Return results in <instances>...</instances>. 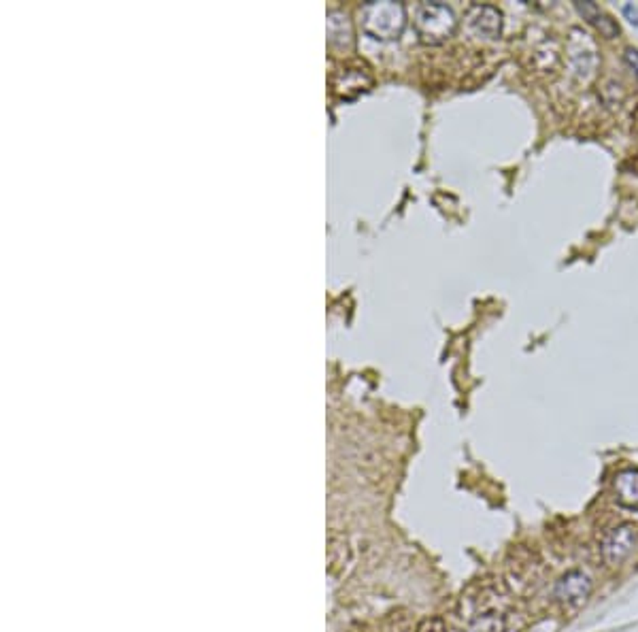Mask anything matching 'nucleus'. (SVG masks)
Segmentation results:
<instances>
[{
  "label": "nucleus",
  "instance_id": "10",
  "mask_svg": "<svg viewBox=\"0 0 638 632\" xmlns=\"http://www.w3.org/2000/svg\"><path fill=\"white\" fill-rule=\"evenodd\" d=\"M624 60H626V64L630 66V70L637 75V79H638V49H634V47H628V49L624 51Z\"/></svg>",
  "mask_w": 638,
  "mask_h": 632
},
{
  "label": "nucleus",
  "instance_id": "4",
  "mask_svg": "<svg viewBox=\"0 0 638 632\" xmlns=\"http://www.w3.org/2000/svg\"><path fill=\"white\" fill-rule=\"evenodd\" d=\"M456 28V17L447 6H426L419 15V30L430 40H441L449 36Z\"/></svg>",
  "mask_w": 638,
  "mask_h": 632
},
{
  "label": "nucleus",
  "instance_id": "2",
  "mask_svg": "<svg viewBox=\"0 0 638 632\" xmlns=\"http://www.w3.org/2000/svg\"><path fill=\"white\" fill-rule=\"evenodd\" d=\"M638 539V528L634 524L615 526L603 541V558L607 565L617 567L622 565L634 550Z\"/></svg>",
  "mask_w": 638,
  "mask_h": 632
},
{
  "label": "nucleus",
  "instance_id": "12",
  "mask_svg": "<svg viewBox=\"0 0 638 632\" xmlns=\"http://www.w3.org/2000/svg\"><path fill=\"white\" fill-rule=\"evenodd\" d=\"M622 11H624V15L628 17V21H632L634 26H638V9L634 4H624Z\"/></svg>",
  "mask_w": 638,
  "mask_h": 632
},
{
  "label": "nucleus",
  "instance_id": "7",
  "mask_svg": "<svg viewBox=\"0 0 638 632\" xmlns=\"http://www.w3.org/2000/svg\"><path fill=\"white\" fill-rule=\"evenodd\" d=\"M592 26H596V30L605 36V38H615L617 34H620V26H617V21L615 19H611L609 15H605V13H600L594 21H592Z\"/></svg>",
  "mask_w": 638,
  "mask_h": 632
},
{
  "label": "nucleus",
  "instance_id": "1",
  "mask_svg": "<svg viewBox=\"0 0 638 632\" xmlns=\"http://www.w3.org/2000/svg\"><path fill=\"white\" fill-rule=\"evenodd\" d=\"M568 58L573 62L575 75L581 81H590L596 75V66H598L596 45L590 38V34H585L583 30H573L571 32V38H568Z\"/></svg>",
  "mask_w": 638,
  "mask_h": 632
},
{
  "label": "nucleus",
  "instance_id": "11",
  "mask_svg": "<svg viewBox=\"0 0 638 632\" xmlns=\"http://www.w3.org/2000/svg\"><path fill=\"white\" fill-rule=\"evenodd\" d=\"M419 632H447V626L441 620H426Z\"/></svg>",
  "mask_w": 638,
  "mask_h": 632
},
{
  "label": "nucleus",
  "instance_id": "5",
  "mask_svg": "<svg viewBox=\"0 0 638 632\" xmlns=\"http://www.w3.org/2000/svg\"><path fill=\"white\" fill-rule=\"evenodd\" d=\"M613 492L622 507L638 509V471L626 469L620 471L613 479Z\"/></svg>",
  "mask_w": 638,
  "mask_h": 632
},
{
  "label": "nucleus",
  "instance_id": "6",
  "mask_svg": "<svg viewBox=\"0 0 638 632\" xmlns=\"http://www.w3.org/2000/svg\"><path fill=\"white\" fill-rule=\"evenodd\" d=\"M473 13H475L473 23H475V28L483 36H488V38L500 36V32H502V15H500L498 9H494V6H475Z\"/></svg>",
  "mask_w": 638,
  "mask_h": 632
},
{
  "label": "nucleus",
  "instance_id": "3",
  "mask_svg": "<svg viewBox=\"0 0 638 632\" xmlns=\"http://www.w3.org/2000/svg\"><path fill=\"white\" fill-rule=\"evenodd\" d=\"M592 590H594V584L583 571H568L566 575H562L558 579L554 596L564 605L579 607L592 596Z\"/></svg>",
  "mask_w": 638,
  "mask_h": 632
},
{
  "label": "nucleus",
  "instance_id": "9",
  "mask_svg": "<svg viewBox=\"0 0 638 632\" xmlns=\"http://www.w3.org/2000/svg\"><path fill=\"white\" fill-rule=\"evenodd\" d=\"M477 631L479 632H500L502 631V620L496 618V616H488L483 618L479 624H477Z\"/></svg>",
  "mask_w": 638,
  "mask_h": 632
},
{
  "label": "nucleus",
  "instance_id": "8",
  "mask_svg": "<svg viewBox=\"0 0 638 632\" xmlns=\"http://www.w3.org/2000/svg\"><path fill=\"white\" fill-rule=\"evenodd\" d=\"M575 6H577L579 15H581L583 19H588L590 23H592V21H594V19H596V17L603 13L598 4H594V2H588V0H585V2H575Z\"/></svg>",
  "mask_w": 638,
  "mask_h": 632
}]
</instances>
